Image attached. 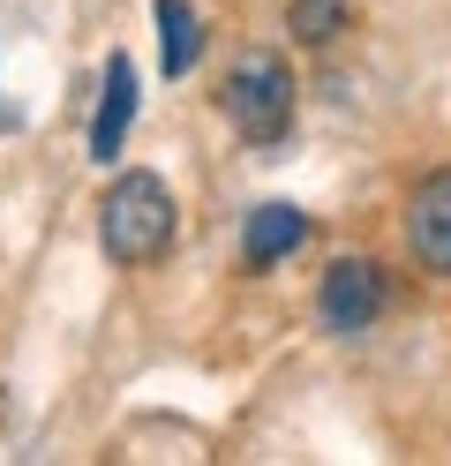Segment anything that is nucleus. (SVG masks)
Here are the masks:
<instances>
[{"mask_svg": "<svg viewBox=\"0 0 451 466\" xmlns=\"http://www.w3.org/2000/svg\"><path fill=\"white\" fill-rule=\"evenodd\" d=\"M286 31L301 46H331L346 31V0H286Z\"/></svg>", "mask_w": 451, "mask_h": 466, "instance_id": "nucleus-8", "label": "nucleus"}, {"mask_svg": "<svg viewBox=\"0 0 451 466\" xmlns=\"http://www.w3.org/2000/svg\"><path fill=\"white\" fill-rule=\"evenodd\" d=\"M219 106H226V121L249 143H279L293 128V68L279 61V53H241Z\"/></svg>", "mask_w": 451, "mask_h": 466, "instance_id": "nucleus-2", "label": "nucleus"}, {"mask_svg": "<svg viewBox=\"0 0 451 466\" xmlns=\"http://www.w3.org/2000/svg\"><path fill=\"white\" fill-rule=\"evenodd\" d=\"M136 128V61L128 53H113L106 61V91H98V121H90V158H120V143Z\"/></svg>", "mask_w": 451, "mask_h": 466, "instance_id": "nucleus-5", "label": "nucleus"}, {"mask_svg": "<svg viewBox=\"0 0 451 466\" xmlns=\"http://www.w3.org/2000/svg\"><path fill=\"white\" fill-rule=\"evenodd\" d=\"M301 241H309V218H301L293 203H256L249 226H241V264H249V271H271V264L293 256Z\"/></svg>", "mask_w": 451, "mask_h": 466, "instance_id": "nucleus-6", "label": "nucleus"}, {"mask_svg": "<svg viewBox=\"0 0 451 466\" xmlns=\"http://www.w3.org/2000/svg\"><path fill=\"white\" fill-rule=\"evenodd\" d=\"M384 271L369 264V256H339V264L323 271V294H316V316H323V331H339V339H354V331H369L376 316H384Z\"/></svg>", "mask_w": 451, "mask_h": 466, "instance_id": "nucleus-3", "label": "nucleus"}, {"mask_svg": "<svg viewBox=\"0 0 451 466\" xmlns=\"http://www.w3.org/2000/svg\"><path fill=\"white\" fill-rule=\"evenodd\" d=\"M98 241H106L113 264H128V271L159 264L173 248V188L159 173H120L106 188V203H98Z\"/></svg>", "mask_w": 451, "mask_h": 466, "instance_id": "nucleus-1", "label": "nucleus"}, {"mask_svg": "<svg viewBox=\"0 0 451 466\" xmlns=\"http://www.w3.org/2000/svg\"><path fill=\"white\" fill-rule=\"evenodd\" d=\"M406 248L421 271H436V279L451 271V166L406 196Z\"/></svg>", "mask_w": 451, "mask_h": 466, "instance_id": "nucleus-4", "label": "nucleus"}, {"mask_svg": "<svg viewBox=\"0 0 451 466\" xmlns=\"http://www.w3.org/2000/svg\"><path fill=\"white\" fill-rule=\"evenodd\" d=\"M196 61H203V15L189 0H159V68L180 83Z\"/></svg>", "mask_w": 451, "mask_h": 466, "instance_id": "nucleus-7", "label": "nucleus"}]
</instances>
